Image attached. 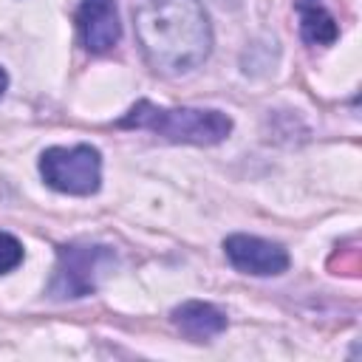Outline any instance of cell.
I'll return each mask as SVG.
<instances>
[{
	"label": "cell",
	"mask_w": 362,
	"mask_h": 362,
	"mask_svg": "<svg viewBox=\"0 0 362 362\" xmlns=\"http://www.w3.org/2000/svg\"><path fill=\"white\" fill-rule=\"evenodd\" d=\"M133 28L147 65L164 76L195 71L212 48V25L198 0H139Z\"/></svg>",
	"instance_id": "cell-1"
},
{
	"label": "cell",
	"mask_w": 362,
	"mask_h": 362,
	"mask_svg": "<svg viewBox=\"0 0 362 362\" xmlns=\"http://www.w3.org/2000/svg\"><path fill=\"white\" fill-rule=\"evenodd\" d=\"M122 130H150L175 144H218L232 133V119L212 107H158L150 99H139L122 119Z\"/></svg>",
	"instance_id": "cell-2"
},
{
	"label": "cell",
	"mask_w": 362,
	"mask_h": 362,
	"mask_svg": "<svg viewBox=\"0 0 362 362\" xmlns=\"http://www.w3.org/2000/svg\"><path fill=\"white\" fill-rule=\"evenodd\" d=\"M116 266V252L105 243L74 240L57 246V266L48 280V297L54 300H79L99 288L105 274Z\"/></svg>",
	"instance_id": "cell-3"
},
{
	"label": "cell",
	"mask_w": 362,
	"mask_h": 362,
	"mask_svg": "<svg viewBox=\"0 0 362 362\" xmlns=\"http://www.w3.org/2000/svg\"><path fill=\"white\" fill-rule=\"evenodd\" d=\"M42 181L65 195H93L102 184V153L93 144L48 147L40 156Z\"/></svg>",
	"instance_id": "cell-4"
},
{
	"label": "cell",
	"mask_w": 362,
	"mask_h": 362,
	"mask_svg": "<svg viewBox=\"0 0 362 362\" xmlns=\"http://www.w3.org/2000/svg\"><path fill=\"white\" fill-rule=\"evenodd\" d=\"M223 252H226V260L243 274L272 277L288 269V252L280 243L263 240L257 235H243V232L229 235L223 240Z\"/></svg>",
	"instance_id": "cell-5"
},
{
	"label": "cell",
	"mask_w": 362,
	"mask_h": 362,
	"mask_svg": "<svg viewBox=\"0 0 362 362\" xmlns=\"http://www.w3.org/2000/svg\"><path fill=\"white\" fill-rule=\"evenodd\" d=\"M79 31H82V42L90 54H107L122 37L116 0H82Z\"/></svg>",
	"instance_id": "cell-6"
},
{
	"label": "cell",
	"mask_w": 362,
	"mask_h": 362,
	"mask_svg": "<svg viewBox=\"0 0 362 362\" xmlns=\"http://www.w3.org/2000/svg\"><path fill=\"white\" fill-rule=\"evenodd\" d=\"M173 322L184 337H189L195 342H206L226 331V314L204 300H187V303L175 305Z\"/></svg>",
	"instance_id": "cell-7"
},
{
	"label": "cell",
	"mask_w": 362,
	"mask_h": 362,
	"mask_svg": "<svg viewBox=\"0 0 362 362\" xmlns=\"http://www.w3.org/2000/svg\"><path fill=\"white\" fill-rule=\"evenodd\" d=\"M294 8L300 14V37L308 45H331L339 37L337 20L325 11L320 0H297Z\"/></svg>",
	"instance_id": "cell-8"
},
{
	"label": "cell",
	"mask_w": 362,
	"mask_h": 362,
	"mask_svg": "<svg viewBox=\"0 0 362 362\" xmlns=\"http://www.w3.org/2000/svg\"><path fill=\"white\" fill-rule=\"evenodd\" d=\"M23 243L8 235V232H0V274H8L11 269H17L23 263Z\"/></svg>",
	"instance_id": "cell-9"
},
{
	"label": "cell",
	"mask_w": 362,
	"mask_h": 362,
	"mask_svg": "<svg viewBox=\"0 0 362 362\" xmlns=\"http://www.w3.org/2000/svg\"><path fill=\"white\" fill-rule=\"evenodd\" d=\"M6 88H8V74L0 68V99H3V93H6Z\"/></svg>",
	"instance_id": "cell-10"
}]
</instances>
